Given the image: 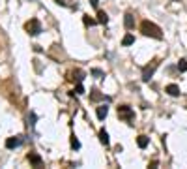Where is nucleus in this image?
Returning a JSON list of instances; mask_svg holds the SVG:
<instances>
[{"label": "nucleus", "mask_w": 187, "mask_h": 169, "mask_svg": "<svg viewBox=\"0 0 187 169\" xmlns=\"http://www.w3.org/2000/svg\"><path fill=\"white\" fill-rule=\"evenodd\" d=\"M140 32L144 36H150V38H155V40H163V32L161 28L155 25V23H150V21H142L140 23Z\"/></svg>", "instance_id": "f257e3e1"}, {"label": "nucleus", "mask_w": 187, "mask_h": 169, "mask_svg": "<svg viewBox=\"0 0 187 169\" xmlns=\"http://www.w3.org/2000/svg\"><path fill=\"white\" fill-rule=\"evenodd\" d=\"M25 28H26V32L30 34V36H38V34L41 32V23L38 19H30L25 25Z\"/></svg>", "instance_id": "f03ea898"}, {"label": "nucleus", "mask_w": 187, "mask_h": 169, "mask_svg": "<svg viewBox=\"0 0 187 169\" xmlns=\"http://www.w3.org/2000/svg\"><path fill=\"white\" fill-rule=\"evenodd\" d=\"M157 66H159V62H157V60H153V62H152L150 66H146L144 70H142V81H146V83H148L150 79H152V75L155 73V70H157Z\"/></svg>", "instance_id": "7ed1b4c3"}, {"label": "nucleus", "mask_w": 187, "mask_h": 169, "mask_svg": "<svg viewBox=\"0 0 187 169\" xmlns=\"http://www.w3.org/2000/svg\"><path fill=\"white\" fill-rule=\"evenodd\" d=\"M118 117L124 118V120H133L135 118V113H133V109H131L129 105H120L118 107Z\"/></svg>", "instance_id": "20e7f679"}, {"label": "nucleus", "mask_w": 187, "mask_h": 169, "mask_svg": "<svg viewBox=\"0 0 187 169\" xmlns=\"http://www.w3.org/2000/svg\"><path fill=\"white\" fill-rule=\"evenodd\" d=\"M23 143V137H8L6 139V149H17Z\"/></svg>", "instance_id": "39448f33"}, {"label": "nucleus", "mask_w": 187, "mask_h": 169, "mask_svg": "<svg viewBox=\"0 0 187 169\" xmlns=\"http://www.w3.org/2000/svg\"><path fill=\"white\" fill-rule=\"evenodd\" d=\"M124 25H125L127 30H131L135 26V19H133V13H131V11H127V13L124 15Z\"/></svg>", "instance_id": "423d86ee"}, {"label": "nucleus", "mask_w": 187, "mask_h": 169, "mask_svg": "<svg viewBox=\"0 0 187 169\" xmlns=\"http://www.w3.org/2000/svg\"><path fill=\"white\" fill-rule=\"evenodd\" d=\"M28 162H30L32 165H36V167H39V165L43 164L41 156H39V154H36V152H30V154H28Z\"/></svg>", "instance_id": "0eeeda50"}, {"label": "nucleus", "mask_w": 187, "mask_h": 169, "mask_svg": "<svg viewBox=\"0 0 187 169\" xmlns=\"http://www.w3.org/2000/svg\"><path fill=\"white\" fill-rule=\"evenodd\" d=\"M107 115H109V105H99V107H97V118H99V120H105L107 118Z\"/></svg>", "instance_id": "6e6552de"}, {"label": "nucleus", "mask_w": 187, "mask_h": 169, "mask_svg": "<svg viewBox=\"0 0 187 169\" xmlns=\"http://www.w3.org/2000/svg\"><path fill=\"white\" fill-rule=\"evenodd\" d=\"M165 92H167L169 96H180V86L178 85H169L167 88H165Z\"/></svg>", "instance_id": "1a4fd4ad"}, {"label": "nucleus", "mask_w": 187, "mask_h": 169, "mask_svg": "<svg viewBox=\"0 0 187 169\" xmlns=\"http://www.w3.org/2000/svg\"><path fill=\"white\" fill-rule=\"evenodd\" d=\"M148 143H150V139L146 137V135H139V137H137V145L140 146V149H146Z\"/></svg>", "instance_id": "9d476101"}, {"label": "nucleus", "mask_w": 187, "mask_h": 169, "mask_svg": "<svg viewBox=\"0 0 187 169\" xmlns=\"http://www.w3.org/2000/svg\"><path fill=\"white\" fill-rule=\"evenodd\" d=\"M97 23H101V25H107V23H109V15L105 13V11H97Z\"/></svg>", "instance_id": "9b49d317"}, {"label": "nucleus", "mask_w": 187, "mask_h": 169, "mask_svg": "<svg viewBox=\"0 0 187 169\" xmlns=\"http://www.w3.org/2000/svg\"><path fill=\"white\" fill-rule=\"evenodd\" d=\"M99 141H101L105 146H109V143H111V141H109V133H107L105 130H99Z\"/></svg>", "instance_id": "f8f14e48"}, {"label": "nucleus", "mask_w": 187, "mask_h": 169, "mask_svg": "<svg viewBox=\"0 0 187 169\" xmlns=\"http://www.w3.org/2000/svg\"><path fill=\"white\" fill-rule=\"evenodd\" d=\"M90 100L92 101H99V100H105V96L99 92V90H92V94H90Z\"/></svg>", "instance_id": "ddd939ff"}, {"label": "nucleus", "mask_w": 187, "mask_h": 169, "mask_svg": "<svg viewBox=\"0 0 187 169\" xmlns=\"http://www.w3.org/2000/svg\"><path fill=\"white\" fill-rule=\"evenodd\" d=\"M133 43H135V38L131 36V34H125L124 40H122V45H125V47H127V45H133Z\"/></svg>", "instance_id": "4468645a"}, {"label": "nucleus", "mask_w": 187, "mask_h": 169, "mask_svg": "<svg viewBox=\"0 0 187 169\" xmlns=\"http://www.w3.org/2000/svg\"><path fill=\"white\" fill-rule=\"evenodd\" d=\"M71 149H75V150L81 149V143H79V139H77L75 135H71Z\"/></svg>", "instance_id": "2eb2a0df"}, {"label": "nucleus", "mask_w": 187, "mask_h": 169, "mask_svg": "<svg viewBox=\"0 0 187 169\" xmlns=\"http://www.w3.org/2000/svg\"><path fill=\"white\" fill-rule=\"evenodd\" d=\"M82 21H84V25H86V26H94L95 23H97V21L90 19V15H84V19H82Z\"/></svg>", "instance_id": "dca6fc26"}, {"label": "nucleus", "mask_w": 187, "mask_h": 169, "mask_svg": "<svg viewBox=\"0 0 187 169\" xmlns=\"http://www.w3.org/2000/svg\"><path fill=\"white\" fill-rule=\"evenodd\" d=\"M75 94H84V86L79 83V85H77V88L73 90V92H71V96H75Z\"/></svg>", "instance_id": "f3484780"}, {"label": "nucleus", "mask_w": 187, "mask_h": 169, "mask_svg": "<svg viewBox=\"0 0 187 169\" xmlns=\"http://www.w3.org/2000/svg\"><path fill=\"white\" fill-rule=\"evenodd\" d=\"M178 70L180 72H187V60H180L178 62Z\"/></svg>", "instance_id": "a211bd4d"}, {"label": "nucleus", "mask_w": 187, "mask_h": 169, "mask_svg": "<svg viewBox=\"0 0 187 169\" xmlns=\"http://www.w3.org/2000/svg\"><path fill=\"white\" fill-rule=\"evenodd\" d=\"M73 75H77V81H79V83H81L82 79H84V72H81V70H77V72H75Z\"/></svg>", "instance_id": "6ab92c4d"}, {"label": "nucleus", "mask_w": 187, "mask_h": 169, "mask_svg": "<svg viewBox=\"0 0 187 169\" xmlns=\"http://www.w3.org/2000/svg\"><path fill=\"white\" fill-rule=\"evenodd\" d=\"M92 75H95V77H103V72L97 70V68H94V70H92Z\"/></svg>", "instance_id": "aec40b11"}, {"label": "nucleus", "mask_w": 187, "mask_h": 169, "mask_svg": "<svg viewBox=\"0 0 187 169\" xmlns=\"http://www.w3.org/2000/svg\"><path fill=\"white\" fill-rule=\"evenodd\" d=\"M90 4H92L94 8H97V4H99V0H90Z\"/></svg>", "instance_id": "412c9836"}, {"label": "nucleus", "mask_w": 187, "mask_h": 169, "mask_svg": "<svg viewBox=\"0 0 187 169\" xmlns=\"http://www.w3.org/2000/svg\"><path fill=\"white\" fill-rule=\"evenodd\" d=\"M56 4H60V6H65V2H64V0H56Z\"/></svg>", "instance_id": "4be33fe9"}]
</instances>
